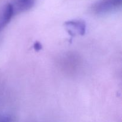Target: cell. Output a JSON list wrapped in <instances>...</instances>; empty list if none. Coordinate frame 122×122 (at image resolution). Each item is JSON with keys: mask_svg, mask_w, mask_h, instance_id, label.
I'll list each match as a JSON object with an SVG mask.
<instances>
[{"mask_svg": "<svg viewBox=\"0 0 122 122\" xmlns=\"http://www.w3.org/2000/svg\"><path fill=\"white\" fill-rule=\"evenodd\" d=\"M34 48H35V50H36V51H39V50L41 49V45L39 42H36L35 44Z\"/></svg>", "mask_w": 122, "mask_h": 122, "instance_id": "8992f818", "label": "cell"}, {"mask_svg": "<svg viewBox=\"0 0 122 122\" xmlns=\"http://www.w3.org/2000/svg\"><path fill=\"white\" fill-rule=\"evenodd\" d=\"M0 122H11L10 118L7 116H2L0 117Z\"/></svg>", "mask_w": 122, "mask_h": 122, "instance_id": "5b68a950", "label": "cell"}, {"mask_svg": "<svg viewBox=\"0 0 122 122\" xmlns=\"http://www.w3.org/2000/svg\"><path fill=\"white\" fill-rule=\"evenodd\" d=\"M66 26L69 29H71L79 34L83 35L85 32V24L81 20H73L66 23Z\"/></svg>", "mask_w": 122, "mask_h": 122, "instance_id": "277c9868", "label": "cell"}, {"mask_svg": "<svg viewBox=\"0 0 122 122\" xmlns=\"http://www.w3.org/2000/svg\"><path fill=\"white\" fill-rule=\"evenodd\" d=\"M13 15L14 14L10 3L0 7V30L10 22Z\"/></svg>", "mask_w": 122, "mask_h": 122, "instance_id": "3957f363", "label": "cell"}, {"mask_svg": "<svg viewBox=\"0 0 122 122\" xmlns=\"http://www.w3.org/2000/svg\"><path fill=\"white\" fill-rule=\"evenodd\" d=\"M35 2L36 0H11L9 3L14 15L30 10Z\"/></svg>", "mask_w": 122, "mask_h": 122, "instance_id": "7a4b0ae2", "label": "cell"}, {"mask_svg": "<svg viewBox=\"0 0 122 122\" xmlns=\"http://www.w3.org/2000/svg\"><path fill=\"white\" fill-rule=\"evenodd\" d=\"M122 0H98L92 6V11L95 14L102 15L119 9Z\"/></svg>", "mask_w": 122, "mask_h": 122, "instance_id": "6da1fadb", "label": "cell"}]
</instances>
